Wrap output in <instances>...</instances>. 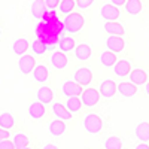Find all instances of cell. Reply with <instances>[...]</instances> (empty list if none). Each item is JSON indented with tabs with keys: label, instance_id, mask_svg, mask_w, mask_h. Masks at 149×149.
Wrapping results in <instances>:
<instances>
[{
	"label": "cell",
	"instance_id": "cell-1",
	"mask_svg": "<svg viewBox=\"0 0 149 149\" xmlns=\"http://www.w3.org/2000/svg\"><path fill=\"white\" fill-rule=\"evenodd\" d=\"M85 26V18L81 12H70L69 15L64 17L63 19V27H64V33L69 34H78Z\"/></svg>",
	"mask_w": 149,
	"mask_h": 149
},
{
	"label": "cell",
	"instance_id": "cell-2",
	"mask_svg": "<svg viewBox=\"0 0 149 149\" xmlns=\"http://www.w3.org/2000/svg\"><path fill=\"white\" fill-rule=\"evenodd\" d=\"M82 125L88 134H97L103 128V119L97 113H86L82 119Z\"/></svg>",
	"mask_w": 149,
	"mask_h": 149
},
{
	"label": "cell",
	"instance_id": "cell-3",
	"mask_svg": "<svg viewBox=\"0 0 149 149\" xmlns=\"http://www.w3.org/2000/svg\"><path fill=\"white\" fill-rule=\"evenodd\" d=\"M100 91H98L97 88H93V86H90V88H85L81 94V100H82V104L85 107H94L95 104H98V102H100Z\"/></svg>",
	"mask_w": 149,
	"mask_h": 149
},
{
	"label": "cell",
	"instance_id": "cell-4",
	"mask_svg": "<svg viewBox=\"0 0 149 149\" xmlns=\"http://www.w3.org/2000/svg\"><path fill=\"white\" fill-rule=\"evenodd\" d=\"M49 63L55 70H64L69 66V57L66 52L57 49V51H52V54L49 55Z\"/></svg>",
	"mask_w": 149,
	"mask_h": 149
},
{
	"label": "cell",
	"instance_id": "cell-5",
	"mask_svg": "<svg viewBox=\"0 0 149 149\" xmlns=\"http://www.w3.org/2000/svg\"><path fill=\"white\" fill-rule=\"evenodd\" d=\"M82 91H84V86L81 84H78L74 79L66 81L61 85V93L66 97H81Z\"/></svg>",
	"mask_w": 149,
	"mask_h": 149
},
{
	"label": "cell",
	"instance_id": "cell-6",
	"mask_svg": "<svg viewBox=\"0 0 149 149\" xmlns=\"http://www.w3.org/2000/svg\"><path fill=\"white\" fill-rule=\"evenodd\" d=\"M57 48L60 49V51L69 54V52L74 51V48H76V39H74L72 34H69V33H63L58 37Z\"/></svg>",
	"mask_w": 149,
	"mask_h": 149
},
{
	"label": "cell",
	"instance_id": "cell-7",
	"mask_svg": "<svg viewBox=\"0 0 149 149\" xmlns=\"http://www.w3.org/2000/svg\"><path fill=\"white\" fill-rule=\"evenodd\" d=\"M36 67V57L31 54H24L18 60V69L22 74H30L33 69Z\"/></svg>",
	"mask_w": 149,
	"mask_h": 149
},
{
	"label": "cell",
	"instance_id": "cell-8",
	"mask_svg": "<svg viewBox=\"0 0 149 149\" xmlns=\"http://www.w3.org/2000/svg\"><path fill=\"white\" fill-rule=\"evenodd\" d=\"M100 17L106 21H118L121 18V10L118 6L107 3V5H103L100 8Z\"/></svg>",
	"mask_w": 149,
	"mask_h": 149
},
{
	"label": "cell",
	"instance_id": "cell-9",
	"mask_svg": "<svg viewBox=\"0 0 149 149\" xmlns=\"http://www.w3.org/2000/svg\"><path fill=\"white\" fill-rule=\"evenodd\" d=\"M125 39L122 36H109L106 39V48L109 51L115 52V54H119L125 49Z\"/></svg>",
	"mask_w": 149,
	"mask_h": 149
},
{
	"label": "cell",
	"instance_id": "cell-10",
	"mask_svg": "<svg viewBox=\"0 0 149 149\" xmlns=\"http://www.w3.org/2000/svg\"><path fill=\"white\" fill-rule=\"evenodd\" d=\"M98 91H100L102 97L112 98L118 93V82H115L113 79H104L98 86Z\"/></svg>",
	"mask_w": 149,
	"mask_h": 149
},
{
	"label": "cell",
	"instance_id": "cell-11",
	"mask_svg": "<svg viewBox=\"0 0 149 149\" xmlns=\"http://www.w3.org/2000/svg\"><path fill=\"white\" fill-rule=\"evenodd\" d=\"M73 79L82 86H88L93 82V72L88 67H81L73 73Z\"/></svg>",
	"mask_w": 149,
	"mask_h": 149
},
{
	"label": "cell",
	"instance_id": "cell-12",
	"mask_svg": "<svg viewBox=\"0 0 149 149\" xmlns=\"http://www.w3.org/2000/svg\"><path fill=\"white\" fill-rule=\"evenodd\" d=\"M51 110H52L54 116L58 118V119H63V121H70V119H73V113L66 107V104H63V103L54 102L52 106H51Z\"/></svg>",
	"mask_w": 149,
	"mask_h": 149
},
{
	"label": "cell",
	"instance_id": "cell-13",
	"mask_svg": "<svg viewBox=\"0 0 149 149\" xmlns=\"http://www.w3.org/2000/svg\"><path fill=\"white\" fill-rule=\"evenodd\" d=\"M137 91H139V86L136 84H133V82H130V81H121V82H118V93L122 97L130 98V97L137 94Z\"/></svg>",
	"mask_w": 149,
	"mask_h": 149
},
{
	"label": "cell",
	"instance_id": "cell-14",
	"mask_svg": "<svg viewBox=\"0 0 149 149\" xmlns=\"http://www.w3.org/2000/svg\"><path fill=\"white\" fill-rule=\"evenodd\" d=\"M48 131L51 136L54 137H60V136H63L66 131H67V127H66V121L63 119H52L51 122L48 124Z\"/></svg>",
	"mask_w": 149,
	"mask_h": 149
},
{
	"label": "cell",
	"instance_id": "cell-15",
	"mask_svg": "<svg viewBox=\"0 0 149 149\" xmlns=\"http://www.w3.org/2000/svg\"><path fill=\"white\" fill-rule=\"evenodd\" d=\"M103 30L109 36H125V29L118 21H106L103 24Z\"/></svg>",
	"mask_w": 149,
	"mask_h": 149
},
{
	"label": "cell",
	"instance_id": "cell-16",
	"mask_svg": "<svg viewBox=\"0 0 149 149\" xmlns=\"http://www.w3.org/2000/svg\"><path fill=\"white\" fill-rule=\"evenodd\" d=\"M31 76L37 84H46L49 79V69L45 64H36V67L31 72Z\"/></svg>",
	"mask_w": 149,
	"mask_h": 149
},
{
	"label": "cell",
	"instance_id": "cell-17",
	"mask_svg": "<svg viewBox=\"0 0 149 149\" xmlns=\"http://www.w3.org/2000/svg\"><path fill=\"white\" fill-rule=\"evenodd\" d=\"M128 81L133 82V84H136L137 86L145 85L148 82V72L145 69H139V67L131 69V72L128 74Z\"/></svg>",
	"mask_w": 149,
	"mask_h": 149
},
{
	"label": "cell",
	"instance_id": "cell-18",
	"mask_svg": "<svg viewBox=\"0 0 149 149\" xmlns=\"http://www.w3.org/2000/svg\"><path fill=\"white\" fill-rule=\"evenodd\" d=\"M91 55H93V48L88 43H81L74 48V57H76V60L81 61V63L88 61L91 58Z\"/></svg>",
	"mask_w": 149,
	"mask_h": 149
},
{
	"label": "cell",
	"instance_id": "cell-19",
	"mask_svg": "<svg viewBox=\"0 0 149 149\" xmlns=\"http://www.w3.org/2000/svg\"><path fill=\"white\" fill-rule=\"evenodd\" d=\"M46 113V104H43L42 102L36 100L33 103H30L29 106V115L33 119H42Z\"/></svg>",
	"mask_w": 149,
	"mask_h": 149
},
{
	"label": "cell",
	"instance_id": "cell-20",
	"mask_svg": "<svg viewBox=\"0 0 149 149\" xmlns=\"http://www.w3.org/2000/svg\"><path fill=\"white\" fill-rule=\"evenodd\" d=\"M130 72H131V64H130V61L125 60V58L118 60L115 63V66H113V73H115V76H118V78L128 76Z\"/></svg>",
	"mask_w": 149,
	"mask_h": 149
},
{
	"label": "cell",
	"instance_id": "cell-21",
	"mask_svg": "<svg viewBox=\"0 0 149 149\" xmlns=\"http://www.w3.org/2000/svg\"><path fill=\"white\" fill-rule=\"evenodd\" d=\"M36 97H37V100L42 102L43 104H49V103H52V102H54V91L49 88V86L42 85L40 88L37 90Z\"/></svg>",
	"mask_w": 149,
	"mask_h": 149
},
{
	"label": "cell",
	"instance_id": "cell-22",
	"mask_svg": "<svg viewBox=\"0 0 149 149\" xmlns=\"http://www.w3.org/2000/svg\"><path fill=\"white\" fill-rule=\"evenodd\" d=\"M29 48H30V43H29L27 39H24V37L15 39L14 43H12V51H14V54L18 55V57H21V55H24V54H27Z\"/></svg>",
	"mask_w": 149,
	"mask_h": 149
},
{
	"label": "cell",
	"instance_id": "cell-23",
	"mask_svg": "<svg viewBox=\"0 0 149 149\" xmlns=\"http://www.w3.org/2000/svg\"><path fill=\"white\" fill-rule=\"evenodd\" d=\"M30 10H31V15H33V18H36V19H40V21H42L43 14L48 10L45 0H34V2L31 3Z\"/></svg>",
	"mask_w": 149,
	"mask_h": 149
},
{
	"label": "cell",
	"instance_id": "cell-24",
	"mask_svg": "<svg viewBox=\"0 0 149 149\" xmlns=\"http://www.w3.org/2000/svg\"><path fill=\"white\" fill-rule=\"evenodd\" d=\"M116 61H118L116 54H115V52H112V51H109V49L103 51V52H102V55H100V64H102L103 67H106V69L113 67Z\"/></svg>",
	"mask_w": 149,
	"mask_h": 149
},
{
	"label": "cell",
	"instance_id": "cell-25",
	"mask_svg": "<svg viewBox=\"0 0 149 149\" xmlns=\"http://www.w3.org/2000/svg\"><path fill=\"white\" fill-rule=\"evenodd\" d=\"M134 134L140 142H149V122H140L134 130Z\"/></svg>",
	"mask_w": 149,
	"mask_h": 149
},
{
	"label": "cell",
	"instance_id": "cell-26",
	"mask_svg": "<svg viewBox=\"0 0 149 149\" xmlns=\"http://www.w3.org/2000/svg\"><path fill=\"white\" fill-rule=\"evenodd\" d=\"M124 8H125V12L128 15H139L142 12V8H143L142 0H127Z\"/></svg>",
	"mask_w": 149,
	"mask_h": 149
},
{
	"label": "cell",
	"instance_id": "cell-27",
	"mask_svg": "<svg viewBox=\"0 0 149 149\" xmlns=\"http://www.w3.org/2000/svg\"><path fill=\"white\" fill-rule=\"evenodd\" d=\"M58 12L63 17L69 15L70 12H73L76 9V0H60V5H58Z\"/></svg>",
	"mask_w": 149,
	"mask_h": 149
},
{
	"label": "cell",
	"instance_id": "cell-28",
	"mask_svg": "<svg viewBox=\"0 0 149 149\" xmlns=\"http://www.w3.org/2000/svg\"><path fill=\"white\" fill-rule=\"evenodd\" d=\"M15 127V118L12 113L9 112H2L0 113V128H5V130H10Z\"/></svg>",
	"mask_w": 149,
	"mask_h": 149
},
{
	"label": "cell",
	"instance_id": "cell-29",
	"mask_svg": "<svg viewBox=\"0 0 149 149\" xmlns=\"http://www.w3.org/2000/svg\"><path fill=\"white\" fill-rule=\"evenodd\" d=\"M30 48H31L33 54H34V55H39V57L45 55V54H46V51H48L46 43H45L42 39H39V37H37V39H34V40L31 42Z\"/></svg>",
	"mask_w": 149,
	"mask_h": 149
},
{
	"label": "cell",
	"instance_id": "cell-30",
	"mask_svg": "<svg viewBox=\"0 0 149 149\" xmlns=\"http://www.w3.org/2000/svg\"><path fill=\"white\" fill-rule=\"evenodd\" d=\"M82 106H84V104H82L81 97H67L66 107L72 112V113H78V112H81Z\"/></svg>",
	"mask_w": 149,
	"mask_h": 149
},
{
	"label": "cell",
	"instance_id": "cell-31",
	"mask_svg": "<svg viewBox=\"0 0 149 149\" xmlns=\"http://www.w3.org/2000/svg\"><path fill=\"white\" fill-rule=\"evenodd\" d=\"M12 142H14V145H15V149H24V148H27L29 143H30L29 137H27V136L24 134V133L15 134L14 139H12Z\"/></svg>",
	"mask_w": 149,
	"mask_h": 149
},
{
	"label": "cell",
	"instance_id": "cell-32",
	"mask_svg": "<svg viewBox=\"0 0 149 149\" xmlns=\"http://www.w3.org/2000/svg\"><path fill=\"white\" fill-rule=\"evenodd\" d=\"M104 149H122V140L116 136H109L104 140Z\"/></svg>",
	"mask_w": 149,
	"mask_h": 149
},
{
	"label": "cell",
	"instance_id": "cell-33",
	"mask_svg": "<svg viewBox=\"0 0 149 149\" xmlns=\"http://www.w3.org/2000/svg\"><path fill=\"white\" fill-rule=\"evenodd\" d=\"M95 0H76V8L79 10H85V9H90L94 5Z\"/></svg>",
	"mask_w": 149,
	"mask_h": 149
},
{
	"label": "cell",
	"instance_id": "cell-34",
	"mask_svg": "<svg viewBox=\"0 0 149 149\" xmlns=\"http://www.w3.org/2000/svg\"><path fill=\"white\" fill-rule=\"evenodd\" d=\"M0 149H15V145L12 140L6 139V140H2L0 142Z\"/></svg>",
	"mask_w": 149,
	"mask_h": 149
},
{
	"label": "cell",
	"instance_id": "cell-35",
	"mask_svg": "<svg viewBox=\"0 0 149 149\" xmlns=\"http://www.w3.org/2000/svg\"><path fill=\"white\" fill-rule=\"evenodd\" d=\"M45 3H46V8L48 9H51V10H55L60 5V0H45Z\"/></svg>",
	"mask_w": 149,
	"mask_h": 149
},
{
	"label": "cell",
	"instance_id": "cell-36",
	"mask_svg": "<svg viewBox=\"0 0 149 149\" xmlns=\"http://www.w3.org/2000/svg\"><path fill=\"white\" fill-rule=\"evenodd\" d=\"M9 136H10L9 130H5V128H0V142H2V140H6V139H9Z\"/></svg>",
	"mask_w": 149,
	"mask_h": 149
},
{
	"label": "cell",
	"instance_id": "cell-37",
	"mask_svg": "<svg viewBox=\"0 0 149 149\" xmlns=\"http://www.w3.org/2000/svg\"><path fill=\"white\" fill-rule=\"evenodd\" d=\"M125 2H127V0H110V3L115 5V6H118V8L124 6V5H125Z\"/></svg>",
	"mask_w": 149,
	"mask_h": 149
},
{
	"label": "cell",
	"instance_id": "cell-38",
	"mask_svg": "<svg viewBox=\"0 0 149 149\" xmlns=\"http://www.w3.org/2000/svg\"><path fill=\"white\" fill-rule=\"evenodd\" d=\"M136 149H149V145L146 142H142V143H139L137 146H136Z\"/></svg>",
	"mask_w": 149,
	"mask_h": 149
},
{
	"label": "cell",
	"instance_id": "cell-39",
	"mask_svg": "<svg viewBox=\"0 0 149 149\" xmlns=\"http://www.w3.org/2000/svg\"><path fill=\"white\" fill-rule=\"evenodd\" d=\"M42 149H58V146H55V145H52V143H48V145H45Z\"/></svg>",
	"mask_w": 149,
	"mask_h": 149
},
{
	"label": "cell",
	"instance_id": "cell-40",
	"mask_svg": "<svg viewBox=\"0 0 149 149\" xmlns=\"http://www.w3.org/2000/svg\"><path fill=\"white\" fill-rule=\"evenodd\" d=\"M145 91H146V94L149 95V81H148V82L145 84Z\"/></svg>",
	"mask_w": 149,
	"mask_h": 149
},
{
	"label": "cell",
	"instance_id": "cell-41",
	"mask_svg": "<svg viewBox=\"0 0 149 149\" xmlns=\"http://www.w3.org/2000/svg\"><path fill=\"white\" fill-rule=\"evenodd\" d=\"M24 149H31V148H29V146H27V148H24Z\"/></svg>",
	"mask_w": 149,
	"mask_h": 149
},
{
	"label": "cell",
	"instance_id": "cell-42",
	"mask_svg": "<svg viewBox=\"0 0 149 149\" xmlns=\"http://www.w3.org/2000/svg\"><path fill=\"white\" fill-rule=\"evenodd\" d=\"M0 34H2V30H0Z\"/></svg>",
	"mask_w": 149,
	"mask_h": 149
}]
</instances>
